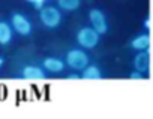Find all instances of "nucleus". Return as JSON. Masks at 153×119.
Instances as JSON below:
<instances>
[{
    "mask_svg": "<svg viewBox=\"0 0 153 119\" xmlns=\"http://www.w3.org/2000/svg\"><path fill=\"white\" fill-rule=\"evenodd\" d=\"M65 64L69 68H72L74 71H81L84 67H87L90 64V59H89L87 53L83 51L81 48H72L66 54Z\"/></svg>",
    "mask_w": 153,
    "mask_h": 119,
    "instance_id": "nucleus-1",
    "label": "nucleus"
},
{
    "mask_svg": "<svg viewBox=\"0 0 153 119\" xmlns=\"http://www.w3.org/2000/svg\"><path fill=\"white\" fill-rule=\"evenodd\" d=\"M99 38H101V35L92 26L81 27L78 32H76V42L80 44L81 48H86V50L95 48L99 44Z\"/></svg>",
    "mask_w": 153,
    "mask_h": 119,
    "instance_id": "nucleus-2",
    "label": "nucleus"
},
{
    "mask_svg": "<svg viewBox=\"0 0 153 119\" xmlns=\"http://www.w3.org/2000/svg\"><path fill=\"white\" fill-rule=\"evenodd\" d=\"M39 20L47 29H56L62 23V12L56 6H42L39 9Z\"/></svg>",
    "mask_w": 153,
    "mask_h": 119,
    "instance_id": "nucleus-3",
    "label": "nucleus"
},
{
    "mask_svg": "<svg viewBox=\"0 0 153 119\" xmlns=\"http://www.w3.org/2000/svg\"><path fill=\"white\" fill-rule=\"evenodd\" d=\"M11 27L12 30H15L18 35L21 36H30L32 35V30H33V26L30 23V20L24 15V14H20V12H14L11 15Z\"/></svg>",
    "mask_w": 153,
    "mask_h": 119,
    "instance_id": "nucleus-4",
    "label": "nucleus"
},
{
    "mask_svg": "<svg viewBox=\"0 0 153 119\" xmlns=\"http://www.w3.org/2000/svg\"><path fill=\"white\" fill-rule=\"evenodd\" d=\"M89 20H90V26L99 33V35H105L108 32V21H107V15L101 11V9H90L89 11Z\"/></svg>",
    "mask_w": 153,
    "mask_h": 119,
    "instance_id": "nucleus-5",
    "label": "nucleus"
},
{
    "mask_svg": "<svg viewBox=\"0 0 153 119\" xmlns=\"http://www.w3.org/2000/svg\"><path fill=\"white\" fill-rule=\"evenodd\" d=\"M134 68L135 71H140L143 74L150 70V48L138 51V54L134 57Z\"/></svg>",
    "mask_w": 153,
    "mask_h": 119,
    "instance_id": "nucleus-6",
    "label": "nucleus"
},
{
    "mask_svg": "<svg viewBox=\"0 0 153 119\" xmlns=\"http://www.w3.org/2000/svg\"><path fill=\"white\" fill-rule=\"evenodd\" d=\"M66 64L65 61L59 57H45L42 61V68L47 71V73H51V74H57V73H62L65 70Z\"/></svg>",
    "mask_w": 153,
    "mask_h": 119,
    "instance_id": "nucleus-7",
    "label": "nucleus"
},
{
    "mask_svg": "<svg viewBox=\"0 0 153 119\" xmlns=\"http://www.w3.org/2000/svg\"><path fill=\"white\" fill-rule=\"evenodd\" d=\"M21 76L27 80H44L47 77V71L38 65H27L21 70Z\"/></svg>",
    "mask_w": 153,
    "mask_h": 119,
    "instance_id": "nucleus-8",
    "label": "nucleus"
},
{
    "mask_svg": "<svg viewBox=\"0 0 153 119\" xmlns=\"http://www.w3.org/2000/svg\"><path fill=\"white\" fill-rule=\"evenodd\" d=\"M81 79H84V80H101L102 79V71H101V68L98 67V65H87V67H84L83 70H81V76H80Z\"/></svg>",
    "mask_w": 153,
    "mask_h": 119,
    "instance_id": "nucleus-9",
    "label": "nucleus"
},
{
    "mask_svg": "<svg viewBox=\"0 0 153 119\" xmlns=\"http://www.w3.org/2000/svg\"><path fill=\"white\" fill-rule=\"evenodd\" d=\"M131 47H132L134 50H137V51L150 48V35H149V33H140V35H137V36L131 41Z\"/></svg>",
    "mask_w": 153,
    "mask_h": 119,
    "instance_id": "nucleus-10",
    "label": "nucleus"
},
{
    "mask_svg": "<svg viewBox=\"0 0 153 119\" xmlns=\"http://www.w3.org/2000/svg\"><path fill=\"white\" fill-rule=\"evenodd\" d=\"M12 27L6 21H0V45H8L12 41Z\"/></svg>",
    "mask_w": 153,
    "mask_h": 119,
    "instance_id": "nucleus-11",
    "label": "nucleus"
},
{
    "mask_svg": "<svg viewBox=\"0 0 153 119\" xmlns=\"http://www.w3.org/2000/svg\"><path fill=\"white\" fill-rule=\"evenodd\" d=\"M57 5H59L60 9L72 12V11H76L80 8L81 0H57Z\"/></svg>",
    "mask_w": 153,
    "mask_h": 119,
    "instance_id": "nucleus-12",
    "label": "nucleus"
},
{
    "mask_svg": "<svg viewBox=\"0 0 153 119\" xmlns=\"http://www.w3.org/2000/svg\"><path fill=\"white\" fill-rule=\"evenodd\" d=\"M26 2H29L30 5H33L36 9H41V8L45 5V2H47V0H26Z\"/></svg>",
    "mask_w": 153,
    "mask_h": 119,
    "instance_id": "nucleus-13",
    "label": "nucleus"
},
{
    "mask_svg": "<svg viewBox=\"0 0 153 119\" xmlns=\"http://www.w3.org/2000/svg\"><path fill=\"white\" fill-rule=\"evenodd\" d=\"M129 79H132V80H143V73H140V71H134V73L129 76Z\"/></svg>",
    "mask_w": 153,
    "mask_h": 119,
    "instance_id": "nucleus-14",
    "label": "nucleus"
},
{
    "mask_svg": "<svg viewBox=\"0 0 153 119\" xmlns=\"http://www.w3.org/2000/svg\"><path fill=\"white\" fill-rule=\"evenodd\" d=\"M80 79H81V77L76 74V73H72V74L68 76V80H80Z\"/></svg>",
    "mask_w": 153,
    "mask_h": 119,
    "instance_id": "nucleus-15",
    "label": "nucleus"
},
{
    "mask_svg": "<svg viewBox=\"0 0 153 119\" xmlns=\"http://www.w3.org/2000/svg\"><path fill=\"white\" fill-rule=\"evenodd\" d=\"M150 26H152V20H150V17H149V18H146V21H144V29L149 30Z\"/></svg>",
    "mask_w": 153,
    "mask_h": 119,
    "instance_id": "nucleus-16",
    "label": "nucleus"
},
{
    "mask_svg": "<svg viewBox=\"0 0 153 119\" xmlns=\"http://www.w3.org/2000/svg\"><path fill=\"white\" fill-rule=\"evenodd\" d=\"M3 65H5V59H3L2 56H0V68H2Z\"/></svg>",
    "mask_w": 153,
    "mask_h": 119,
    "instance_id": "nucleus-17",
    "label": "nucleus"
}]
</instances>
